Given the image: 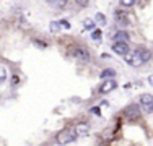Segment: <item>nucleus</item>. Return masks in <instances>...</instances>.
<instances>
[{
  "label": "nucleus",
  "mask_w": 153,
  "mask_h": 146,
  "mask_svg": "<svg viewBox=\"0 0 153 146\" xmlns=\"http://www.w3.org/2000/svg\"><path fill=\"white\" fill-rule=\"evenodd\" d=\"M34 44H36V46H41V49H44V47H46V44H44V42H41V41H36Z\"/></svg>",
  "instance_id": "23"
},
{
  "label": "nucleus",
  "mask_w": 153,
  "mask_h": 146,
  "mask_svg": "<svg viewBox=\"0 0 153 146\" xmlns=\"http://www.w3.org/2000/svg\"><path fill=\"white\" fill-rule=\"evenodd\" d=\"M60 23L59 21H51V24H49V29H51V32H59L60 31Z\"/></svg>",
  "instance_id": "15"
},
{
  "label": "nucleus",
  "mask_w": 153,
  "mask_h": 146,
  "mask_svg": "<svg viewBox=\"0 0 153 146\" xmlns=\"http://www.w3.org/2000/svg\"><path fill=\"white\" fill-rule=\"evenodd\" d=\"M140 52H142V60H143V63H147V62L152 58V52L147 50V49H140Z\"/></svg>",
  "instance_id": "14"
},
{
  "label": "nucleus",
  "mask_w": 153,
  "mask_h": 146,
  "mask_svg": "<svg viewBox=\"0 0 153 146\" xmlns=\"http://www.w3.org/2000/svg\"><path fill=\"white\" fill-rule=\"evenodd\" d=\"M135 3V0H121V5L122 7H132Z\"/></svg>",
  "instance_id": "19"
},
{
  "label": "nucleus",
  "mask_w": 153,
  "mask_h": 146,
  "mask_svg": "<svg viewBox=\"0 0 153 146\" xmlns=\"http://www.w3.org/2000/svg\"><path fill=\"white\" fill-rule=\"evenodd\" d=\"M78 138V135H76V131L74 127H68V128H64L62 131H59L56 136V141L59 145H68V143H74V141Z\"/></svg>",
  "instance_id": "1"
},
{
  "label": "nucleus",
  "mask_w": 153,
  "mask_h": 146,
  "mask_svg": "<svg viewBox=\"0 0 153 146\" xmlns=\"http://www.w3.org/2000/svg\"><path fill=\"white\" fill-rule=\"evenodd\" d=\"M59 23H60V26H62V28H65V29H70V23H68L67 20H60Z\"/></svg>",
  "instance_id": "20"
},
{
  "label": "nucleus",
  "mask_w": 153,
  "mask_h": 146,
  "mask_svg": "<svg viewBox=\"0 0 153 146\" xmlns=\"http://www.w3.org/2000/svg\"><path fill=\"white\" fill-rule=\"evenodd\" d=\"M47 3H49L52 8L60 10V8H64V7L67 5V0H47Z\"/></svg>",
  "instance_id": "11"
},
{
  "label": "nucleus",
  "mask_w": 153,
  "mask_h": 146,
  "mask_svg": "<svg viewBox=\"0 0 153 146\" xmlns=\"http://www.w3.org/2000/svg\"><path fill=\"white\" fill-rule=\"evenodd\" d=\"M74 128H75V131H76V135H78V136H85V135H88V133H90V127L86 125L85 122H78V123H75Z\"/></svg>",
  "instance_id": "9"
},
{
  "label": "nucleus",
  "mask_w": 153,
  "mask_h": 146,
  "mask_svg": "<svg viewBox=\"0 0 153 146\" xmlns=\"http://www.w3.org/2000/svg\"><path fill=\"white\" fill-rule=\"evenodd\" d=\"M90 112H93L94 115H100L101 114V109L100 107H91V109H90Z\"/></svg>",
  "instance_id": "22"
},
{
  "label": "nucleus",
  "mask_w": 153,
  "mask_h": 146,
  "mask_svg": "<svg viewBox=\"0 0 153 146\" xmlns=\"http://www.w3.org/2000/svg\"><path fill=\"white\" fill-rule=\"evenodd\" d=\"M140 107H138L137 104H130V105H127L126 109H124V115L127 117L129 120H137L138 117H140Z\"/></svg>",
  "instance_id": "4"
},
{
  "label": "nucleus",
  "mask_w": 153,
  "mask_h": 146,
  "mask_svg": "<svg viewBox=\"0 0 153 146\" xmlns=\"http://www.w3.org/2000/svg\"><path fill=\"white\" fill-rule=\"evenodd\" d=\"M94 26H96V21L90 20V18H88V20H85V21H83V28H85V29H90V31H93Z\"/></svg>",
  "instance_id": "13"
},
{
  "label": "nucleus",
  "mask_w": 153,
  "mask_h": 146,
  "mask_svg": "<svg viewBox=\"0 0 153 146\" xmlns=\"http://www.w3.org/2000/svg\"><path fill=\"white\" fill-rule=\"evenodd\" d=\"M70 54L80 62H88L90 60V52L85 49V47H82V46H75L74 49L70 50Z\"/></svg>",
  "instance_id": "3"
},
{
  "label": "nucleus",
  "mask_w": 153,
  "mask_h": 146,
  "mask_svg": "<svg viewBox=\"0 0 153 146\" xmlns=\"http://www.w3.org/2000/svg\"><path fill=\"white\" fill-rule=\"evenodd\" d=\"M91 38L94 39V41H100V39H101V31H100V29H93Z\"/></svg>",
  "instance_id": "18"
},
{
  "label": "nucleus",
  "mask_w": 153,
  "mask_h": 146,
  "mask_svg": "<svg viewBox=\"0 0 153 146\" xmlns=\"http://www.w3.org/2000/svg\"><path fill=\"white\" fill-rule=\"evenodd\" d=\"M148 81H150V85H152V86H153V75H152V76H150V78H148Z\"/></svg>",
  "instance_id": "24"
},
{
  "label": "nucleus",
  "mask_w": 153,
  "mask_h": 146,
  "mask_svg": "<svg viewBox=\"0 0 153 146\" xmlns=\"http://www.w3.org/2000/svg\"><path fill=\"white\" fill-rule=\"evenodd\" d=\"M116 88H117L116 80L108 78V80H104V81H103V86L100 88V93H101V94H108V93H111V91H114Z\"/></svg>",
  "instance_id": "8"
},
{
  "label": "nucleus",
  "mask_w": 153,
  "mask_h": 146,
  "mask_svg": "<svg viewBox=\"0 0 153 146\" xmlns=\"http://www.w3.org/2000/svg\"><path fill=\"white\" fill-rule=\"evenodd\" d=\"M130 36L127 31H117L114 36H112V41H121V42H129Z\"/></svg>",
  "instance_id": "10"
},
{
  "label": "nucleus",
  "mask_w": 153,
  "mask_h": 146,
  "mask_svg": "<svg viewBox=\"0 0 153 146\" xmlns=\"http://www.w3.org/2000/svg\"><path fill=\"white\" fill-rule=\"evenodd\" d=\"M112 52H116L117 55H126L129 52V44L121 41H112Z\"/></svg>",
  "instance_id": "7"
},
{
  "label": "nucleus",
  "mask_w": 153,
  "mask_h": 146,
  "mask_svg": "<svg viewBox=\"0 0 153 146\" xmlns=\"http://www.w3.org/2000/svg\"><path fill=\"white\" fill-rule=\"evenodd\" d=\"M140 104H142V107H143L145 112H153V96L152 94H148V93L142 94L140 96Z\"/></svg>",
  "instance_id": "5"
},
{
  "label": "nucleus",
  "mask_w": 153,
  "mask_h": 146,
  "mask_svg": "<svg viewBox=\"0 0 153 146\" xmlns=\"http://www.w3.org/2000/svg\"><path fill=\"white\" fill-rule=\"evenodd\" d=\"M94 20H96V23H100V24H106V16H104L103 13H96V16H94Z\"/></svg>",
  "instance_id": "16"
},
{
  "label": "nucleus",
  "mask_w": 153,
  "mask_h": 146,
  "mask_svg": "<svg viewBox=\"0 0 153 146\" xmlns=\"http://www.w3.org/2000/svg\"><path fill=\"white\" fill-rule=\"evenodd\" d=\"M5 80H7V70L2 67V65H0V85H2Z\"/></svg>",
  "instance_id": "17"
},
{
  "label": "nucleus",
  "mask_w": 153,
  "mask_h": 146,
  "mask_svg": "<svg viewBox=\"0 0 153 146\" xmlns=\"http://www.w3.org/2000/svg\"><path fill=\"white\" fill-rule=\"evenodd\" d=\"M114 20H116V23H117L119 26H129V23H130L129 15H127L126 12H122V10L114 12Z\"/></svg>",
  "instance_id": "6"
},
{
  "label": "nucleus",
  "mask_w": 153,
  "mask_h": 146,
  "mask_svg": "<svg viewBox=\"0 0 153 146\" xmlns=\"http://www.w3.org/2000/svg\"><path fill=\"white\" fill-rule=\"evenodd\" d=\"M76 2V5H80V7H86L88 5V0H75Z\"/></svg>",
  "instance_id": "21"
},
{
  "label": "nucleus",
  "mask_w": 153,
  "mask_h": 146,
  "mask_svg": "<svg viewBox=\"0 0 153 146\" xmlns=\"http://www.w3.org/2000/svg\"><path fill=\"white\" fill-rule=\"evenodd\" d=\"M126 62L130 65V67H134V68H137V67H140L142 63H143V60H142V52H140V49H137V50H134V52H127L126 54Z\"/></svg>",
  "instance_id": "2"
},
{
  "label": "nucleus",
  "mask_w": 153,
  "mask_h": 146,
  "mask_svg": "<svg viewBox=\"0 0 153 146\" xmlns=\"http://www.w3.org/2000/svg\"><path fill=\"white\" fill-rule=\"evenodd\" d=\"M101 80H108V78H114L116 76V70H112V68H104L103 72H101Z\"/></svg>",
  "instance_id": "12"
}]
</instances>
